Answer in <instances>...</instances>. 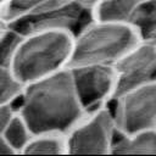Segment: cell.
Returning <instances> with one entry per match:
<instances>
[{
  "label": "cell",
  "mask_w": 156,
  "mask_h": 156,
  "mask_svg": "<svg viewBox=\"0 0 156 156\" xmlns=\"http://www.w3.org/2000/svg\"><path fill=\"white\" fill-rule=\"evenodd\" d=\"M15 107L33 134H66L87 113L77 98L68 67L27 83Z\"/></svg>",
  "instance_id": "obj_1"
},
{
  "label": "cell",
  "mask_w": 156,
  "mask_h": 156,
  "mask_svg": "<svg viewBox=\"0 0 156 156\" xmlns=\"http://www.w3.org/2000/svg\"><path fill=\"white\" fill-rule=\"evenodd\" d=\"M73 35L55 29L23 35L11 62V69L24 84L68 67Z\"/></svg>",
  "instance_id": "obj_3"
},
{
  "label": "cell",
  "mask_w": 156,
  "mask_h": 156,
  "mask_svg": "<svg viewBox=\"0 0 156 156\" xmlns=\"http://www.w3.org/2000/svg\"><path fill=\"white\" fill-rule=\"evenodd\" d=\"M115 96L138 84L156 79V39L139 38V40L116 62Z\"/></svg>",
  "instance_id": "obj_8"
},
{
  "label": "cell",
  "mask_w": 156,
  "mask_h": 156,
  "mask_svg": "<svg viewBox=\"0 0 156 156\" xmlns=\"http://www.w3.org/2000/svg\"><path fill=\"white\" fill-rule=\"evenodd\" d=\"M111 155H156V128L133 133L117 130Z\"/></svg>",
  "instance_id": "obj_10"
},
{
  "label": "cell",
  "mask_w": 156,
  "mask_h": 156,
  "mask_svg": "<svg viewBox=\"0 0 156 156\" xmlns=\"http://www.w3.org/2000/svg\"><path fill=\"white\" fill-rule=\"evenodd\" d=\"M77 98L85 112L107 104L116 93V72L111 65L68 66Z\"/></svg>",
  "instance_id": "obj_6"
},
{
  "label": "cell",
  "mask_w": 156,
  "mask_h": 156,
  "mask_svg": "<svg viewBox=\"0 0 156 156\" xmlns=\"http://www.w3.org/2000/svg\"><path fill=\"white\" fill-rule=\"evenodd\" d=\"M68 1L69 0H6L0 6V23L9 26L23 18L39 16Z\"/></svg>",
  "instance_id": "obj_9"
},
{
  "label": "cell",
  "mask_w": 156,
  "mask_h": 156,
  "mask_svg": "<svg viewBox=\"0 0 156 156\" xmlns=\"http://www.w3.org/2000/svg\"><path fill=\"white\" fill-rule=\"evenodd\" d=\"M139 38L136 29L130 23L93 18L73 35L68 66H115Z\"/></svg>",
  "instance_id": "obj_2"
},
{
  "label": "cell",
  "mask_w": 156,
  "mask_h": 156,
  "mask_svg": "<svg viewBox=\"0 0 156 156\" xmlns=\"http://www.w3.org/2000/svg\"><path fill=\"white\" fill-rule=\"evenodd\" d=\"M106 105L115 116L118 132L156 128V79L117 94Z\"/></svg>",
  "instance_id": "obj_5"
},
{
  "label": "cell",
  "mask_w": 156,
  "mask_h": 156,
  "mask_svg": "<svg viewBox=\"0 0 156 156\" xmlns=\"http://www.w3.org/2000/svg\"><path fill=\"white\" fill-rule=\"evenodd\" d=\"M24 83L17 78L11 67H0V105L13 104L21 98Z\"/></svg>",
  "instance_id": "obj_15"
},
{
  "label": "cell",
  "mask_w": 156,
  "mask_h": 156,
  "mask_svg": "<svg viewBox=\"0 0 156 156\" xmlns=\"http://www.w3.org/2000/svg\"><path fill=\"white\" fill-rule=\"evenodd\" d=\"M2 134L6 138L10 146L13 149L15 154H22L23 149L26 147V145L33 135L28 124L17 111L6 126V128L4 129Z\"/></svg>",
  "instance_id": "obj_13"
},
{
  "label": "cell",
  "mask_w": 156,
  "mask_h": 156,
  "mask_svg": "<svg viewBox=\"0 0 156 156\" xmlns=\"http://www.w3.org/2000/svg\"><path fill=\"white\" fill-rule=\"evenodd\" d=\"M22 154L24 155H66L65 134L43 132L33 134Z\"/></svg>",
  "instance_id": "obj_12"
},
{
  "label": "cell",
  "mask_w": 156,
  "mask_h": 156,
  "mask_svg": "<svg viewBox=\"0 0 156 156\" xmlns=\"http://www.w3.org/2000/svg\"><path fill=\"white\" fill-rule=\"evenodd\" d=\"M0 155H15L13 149L10 146L2 133H0Z\"/></svg>",
  "instance_id": "obj_18"
},
{
  "label": "cell",
  "mask_w": 156,
  "mask_h": 156,
  "mask_svg": "<svg viewBox=\"0 0 156 156\" xmlns=\"http://www.w3.org/2000/svg\"><path fill=\"white\" fill-rule=\"evenodd\" d=\"M23 35L11 26H4L0 29V67H11L12 58Z\"/></svg>",
  "instance_id": "obj_16"
},
{
  "label": "cell",
  "mask_w": 156,
  "mask_h": 156,
  "mask_svg": "<svg viewBox=\"0 0 156 156\" xmlns=\"http://www.w3.org/2000/svg\"><path fill=\"white\" fill-rule=\"evenodd\" d=\"M130 24L136 29L140 38L156 39V0L145 2L136 11Z\"/></svg>",
  "instance_id": "obj_14"
},
{
  "label": "cell",
  "mask_w": 156,
  "mask_h": 156,
  "mask_svg": "<svg viewBox=\"0 0 156 156\" xmlns=\"http://www.w3.org/2000/svg\"><path fill=\"white\" fill-rule=\"evenodd\" d=\"M2 27H4V24H1V23H0V29H1Z\"/></svg>",
  "instance_id": "obj_19"
},
{
  "label": "cell",
  "mask_w": 156,
  "mask_h": 156,
  "mask_svg": "<svg viewBox=\"0 0 156 156\" xmlns=\"http://www.w3.org/2000/svg\"><path fill=\"white\" fill-rule=\"evenodd\" d=\"M149 0H99L94 10V17L130 23L136 11Z\"/></svg>",
  "instance_id": "obj_11"
},
{
  "label": "cell",
  "mask_w": 156,
  "mask_h": 156,
  "mask_svg": "<svg viewBox=\"0 0 156 156\" xmlns=\"http://www.w3.org/2000/svg\"><path fill=\"white\" fill-rule=\"evenodd\" d=\"M16 107L13 104H6V105H0V133L4 132L13 115L16 113Z\"/></svg>",
  "instance_id": "obj_17"
},
{
  "label": "cell",
  "mask_w": 156,
  "mask_h": 156,
  "mask_svg": "<svg viewBox=\"0 0 156 156\" xmlns=\"http://www.w3.org/2000/svg\"><path fill=\"white\" fill-rule=\"evenodd\" d=\"M117 124L107 105L89 111L66 134V155L111 154Z\"/></svg>",
  "instance_id": "obj_4"
},
{
  "label": "cell",
  "mask_w": 156,
  "mask_h": 156,
  "mask_svg": "<svg viewBox=\"0 0 156 156\" xmlns=\"http://www.w3.org/2000/svg\"><path fill=\"white\" fill-rule=\"evenodd\" d=\"M99 0H69L65 5L46 13L23 18L9 24L22 34L35 30L55 29L63 30L72 35L77 34L94 17V10Z\"/></svg>",
  "instance_id": "obj_7"
}]
</instances>
